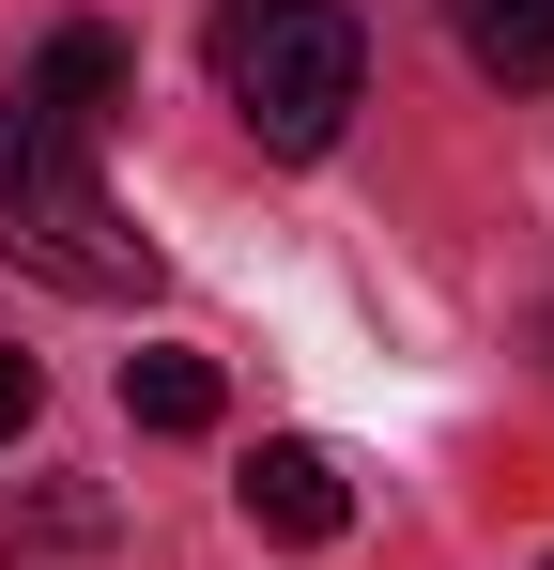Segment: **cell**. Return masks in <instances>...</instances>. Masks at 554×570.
I'll use <instances>...</instances> for the list:
<instances>
[{"mask_svg": "<svg viewBox=\"0 0 554 570\" xmlns=\"http://www.w3.org/2000/svg\"><path fill=\"white\" fill-rule=\"evenodd\" d=\"M216 94L247 108L263 155H324L369 94V31L339 0H216Z\"/></svg>", "mask_w": 554, "mask_h": 570, "instance_id": "obj_1", "label": "cell"}, {"mask_svg": "<svg viewBox=\"0 0 554 570\" xmlns=\"http://www.w3.org/2000/svg\"><path fill=\"white\" fill-rule=\"evenodd\" d=\"M0 263H31L47 293H92V308H123V293H155V247L108 216V186L78 170V139H47L16 186H0Z\"/></svg>", "mask_w": 554, "mask_h": 570, "instance_id": "obj_2", "label": "cell"}, {"mask_svg": "<svg viewBox=\"0 0 554 570\" xmlns=\"http://www.w3.org/2000/svg\"><path fill=\"white\" fill-rule=\"evenodd\" d=\"M231 509L263 524L277 556H324V540L355 524V478H339V448H308V432H277V448H247V478H231Z\"/></svg>", "mask_w": 554, "mask_h": 570, "instance_id": "obj_3", "label": "cell"}, {"mask_svg": "<svg viewBox=\"0 0 554 570\" xmlns=\"http://www.w3.org/2000/svg\"><path fill=\"white\" fill-rule=\"evenodd\" d=\"M123 78H139V62H123V31H92V16H62V31L31 47V78H16V108H31L47 139H92V124L123 108Z\"/></svg>", "mask_w": 554, "mask_h": 570, "instance_id": "obj_4", "label": "cell"}, {"mask_svg": "<svg viewBox=\"0 0 554 570\" xmlns=\"http://www.w3.org/2000/svg\"><path fill=\"white\" fill-rule=\"evenodd\" d=\"M462 62L477 78H508V94H554V0H447Z\"/></svg>", "mask_w": 554, "mask_h": 570, "instance_id": "obj_5", "label": "cell"}, {"mask_svg": "<svg viewBox=\"0 0 554 570\" xmlns=\"http://www.w3.org/2000/svg\"><path fill=\"white\" fill-rule=\"evenodd\" d=\"M216 401H231L216 355H123V416L139 432H216Z\"/></svg>", "mask_w": 554, "mask_h": 570, "instance_id": "obj_6", "label": "cell"}, {"mask_svg": "<svg viewBox=\"0 0 554 570\" xmlns=\"http://www.w3.org/2000/svg\"><path fill=\"white\" fill-rule=\"evenodd\" d=\"M92 540H108V493H78V478H62V493L16 524V570H62V556H92Z\"/></svg>", "mask_w": 554, "mask_h": 570, "instance_id": "obj_7", "label": "cell"}, {"mask_svg": "<svg viewBox=\"0 0 554 570\" xmlns=\"http://www.w3.org/2000/svg\"><path fill=\"white\" fill-rule=\"evenodd\" d=\"M31 401H47V371H31V355H0V448L31 432Z\"/></svg>", "mask_w": 554, "mask_h": 570, "instance_id": "obj_8", "label": "cell"}, {"mask_svg": "<svg viewBox=\"0 0 554 570\" xmlns=\"http://www.w3.org/2000/svg\"><path fill=\"white\" fill-rule=\"evenodd\" d=\"M31 155H47V124H31V108L0 94V186H16V170H31Z\"/></svg>", "mask_w": 554, "mask_h": 570, "instance_id": "obj_9", "label": "cell"}, {"mask_svg": "<svg viewBox=\"0 0 554 570\" xmlns=\"http://www.w3.org/2000/svg\"><path fill=\"white\" fill-rule=\"evenodd\" d=\"M540 570H554V556H540Z\"/></svg>", "mask_w": 554, "mask_h": 570, "instance_id": "obj_10", "label": "cell"}]
</instances>
